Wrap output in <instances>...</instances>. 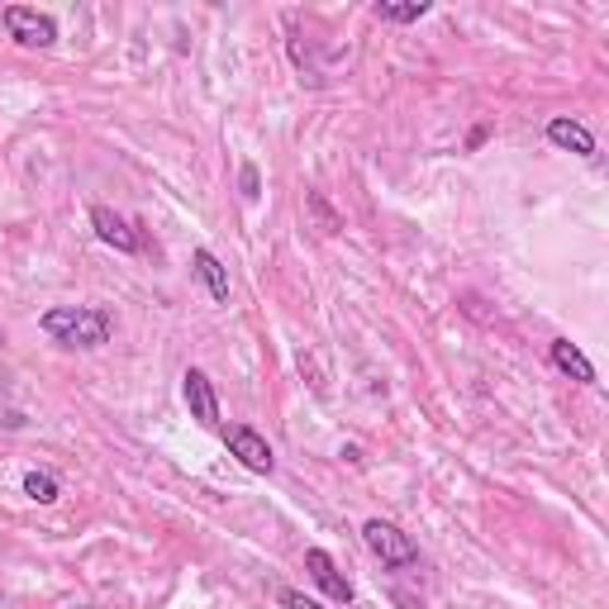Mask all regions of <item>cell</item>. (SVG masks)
Wrapping results in <instances>:
<instances>
[{
  "mask_svg": "<svg viewBox=\"0 0 609 609\" xmlns=\"http://www.w3.org/2000/svg\"><path fill=\"white\" fill-rule=\"evenodd\" d=\"M91 225H95V233H101V243L119 248V253H138V233H134V225H129L124 215L110 210V205H91Z\"/></svg>",
  "mask_w": 609,
  "mask_h": 609,
  "instance_id": "52a82bcc",
  "label": "cell"
},
{
  "mask_svg": "<svg viewBox=\"0 0 609 609\" xmlns=\"http://www.w3.org/2000/svg\"><path fill=\"white\" fill-rule=\"evenodd\" d=\"M196 276L205 281V290H210V300L229 304V272H225V262H219L210 248H196Z\"/></svg>",
  "mask_w": 609,
  "mask_h": 609,
  "instance_id": "30bf717a",
  "label": "cell"
},
{
  "mask_svg": "<svg viewBox=\"0 0 609 609\" xmlns=\"http://www.w3.org/2000/svg\"><path fill=\"white\" fill-rule=\"evenodd\" d=\"M24 495H30L34 505H53L62 495V486H58V476H53V472H30V476H24Z\"/></svg>",
  "mask_w": 609,
  "mask_h": 609,
  "instance_id": "7c38bea8",
  "label": "cell"
},
{
  "mask_svg": "<svg viewBox=\"0 0 609 609\" xmlns=\"http://www.w3.org/2000/svg\"><path fill=\"white\" fill-rule=\"evenodd\" d=\"M182 395H186L191 420H196L200 428H219V395H215V381L205 377L200 367H186V377H182Z\"/></svg>",
  "mask_w": 609,
  "mask_h": 609,
  "instance_id": "5b68a950",
  "label": "cell"
},
{
  "mask_svg": "<svg viewBox=\"0 0 609 609\" xmlns=\"http://www.w3.org/2000/svg\"><path fill=\"white\" fill-rule=\"evenodd\" d=\"M38 324L62 348H105L110 334H115V320L101 304H53Z\"/></svg>",
  "mask_w": 609,
  "mask_h": 609,
  "instance_id": "6da1fadb",
  "label": "cell"
},
{
  "mask_svg": "<svg viewBox=\"0 0 609 609\" xmlns=\"http://www.w3.org/2000/svg\"><path fill=\"white\" fill-rule=\"evenodd\" d=\"M548 143L562 152H576V158H595V134L581 119H566V115L548 119Z\"/></svg>",
  "mask_w": 609,
  "mask_h": 609,
  "instance_id": "ba28073f",
  "label": "cell"
},
{
  "mask_svg": "<svg viewBox=\"0 0 609 609\" xmlns=\"http://www.w3.org/2000/svg\"><path fill=\"white\" fill-rule=\"evenodd\" d=\"M310 205H314V215L324 219V229H329V233H338V229H343V225H338V215L324 205V196H320V191H310Z\"/></svg>",
  "mask_w": 609,
  "mask_h": 609,
  "instance_id": "9a60e30c",
  "label": "cell"
},
{
  "mask_svg": "<svg viewBox=\"0 0 609 609\" xmlns=\"http://www.w3.org/2000/svg\"><path fill=\"white\" fill-rule=\"evenodd\" d=\"M428 10H434L428 0H377V5H371V15L391 20V24H414V20H424Z\"/></svg>",
  "mask_w": 609,
  "mask_h": 609,
  "instance_id": "8fae6325",
  "label": "cell"
},
{
  "mask_svg": "<svg viewBox=\"0 0 609 609\" xmlns=\"http://www.w3.org/2000/svg\"><path fill=\"white\" fill-rule=\"evenodd\" d=\"M276 600H281V609H324L320 600H310V595H300V590H281V595H276Z\"/></svg>",
  "mask_w": 609,
  "mask_h": 609,
  "instance_id": "5bb4252c",
  "label": "cell"
},
{
  "mask_svg": "<svg viewBox=\"0 0 609 609\" xmlns=\"http://www.w3.org/2000/svg\"><path fill=\"white\" fill-rule=\"evenodd\" d=\"M225 448H229L233 457H239L248 472H257V476H272V472H276V452H272V443L262 438L253 424H229V428H225Z\"/></svg>",
  "mask_w": 609,
  "mask_h": 609,
  "instance_id": "277c9868",
  "label": "cell"
},
{
  "mask_svg": "<svg viewBox=\"0 0 609 609\" xmlns=\"http://www.w3.org/2000/svg\"><path fill=\"white\" fill-rule=\"evenodd\" d=\"M363 543H367L371 558H377L381 566H391V572H405V566L420 562V548H414V538L400 533L391 519H367L363 524Z\"/></svg>",
  "mask_w": 609,
  "mask_h": 609,
  "instance_id": "7a4b0ae2",
  "label": "cell"
},
{
  "mask_svg": "<svg viewBox=\"0 0 609 609\" xmlns=\"http://www.w3.org/2000/svg\"><path fill=\"white\" fill-rule=\"evenodd\" d=\"M239 191H243V200H257L262 196V176H257L253 162H243V168H239Z\"/></svg>",
  "mask_w": 609,
  "mask_h": 609,
  "instance_id": "4fadbf2b",
  "label": "cell"
},
{
  "mask_svg": "<svg viewBox=\"0 0 609 609\" xmlns=\"http://www.w3.org/2000/svg\"><path fill=\"white\" fill-rule=\"evenodd\" d=\"M304 572H310V581H314V586H320L334 605H353V581L338 572V562L329 558L324 548H310V552H304Z\"/></svg>",
  "mask_w": 609,
  "mask_h": 609,
  "instance_id": "8992f818",
  "label": "cell"
},
{
  "mask_svg": "<svg viewBox=\"0 0 609 609\" xmlns=\"http://www.w3.org/2000/svg\"><path fill=\"white\" fill-rule=\"evenodd\" d=\"M552 367L566 371V377H576L581 386H595V367H590V357L581 353L572 338H552Z\"/></svg>",
  "mask_w": 609,
  "mask_h": 609,
  "instance_id": "9c48e42d",
  "label": "cell"
},
{
  "mask_svg": "<svg viewBox=\"0 0 609 609\" xmlns=\"http://www.w3.org/2000/svg\"><path fill=\"white\" fill-rule=\"evenodd\" d=\"M0 343H5V329H0Z\"/></svg>",
  "mask_w": 609,
  "mask_h": 609,
  "instance_id": "2e32d148",
  "label": "cell"
},
{
  "mask_svg": "<svg viewBox=\"0 0 609 609\" xmlns=\"http://www.w3.org/2000/svg\"><path fill=\"white\" fill-rule=\"evenodd\" d=\"M5 30L20 48H53L58 44V20L30 5H5Z\"/></svg>",
  "mask_w": 609,
  "mask_h": 609,
  "instance_id": "3957f363",
  "label": "cell"
}]
</instances>
